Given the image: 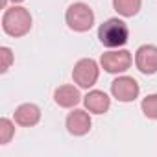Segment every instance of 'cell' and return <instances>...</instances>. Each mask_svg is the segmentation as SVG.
Segmentation results:
<instances>
[{
  "label": "cell",
  "mask_w": 157,
  "mask_h": 157,
  "mask_svg": "<svg viewBox=\"0 0 157 157\" xmlns=\"http://www.w3.org/2000/svg\"><path fill=\"white\" fill-rule=\"evenodd\" d=\"M13 120L22 128L37 126L41 120V109L35 104H21L13 113Z\"/></svg>",
  "instance_id": "11"
},
{
  "label": "cell",
  "mask_w": 157,
  "mask_h": 157,
  "mask_svg": "<svg viewBox=\"0 0 157 157\" xmlns=\"http://www.w3.org/2000/svg\"><path fill=\"white\" fill-rule=\"evenodd\" d=\"M135 67L139 72L151 76L157 72V46L155 44H142L135 52Z\"/></svg>",
  "instance_id": "8"
},
{
  "label": "cell",
  "mask_w": 157,
  "mask_h": 157,
  "mask_svg": "<svg viewBox=\"0 0 157 157\" xmlns=\"http://www.w3.org/2000/svg\"><path fill=\"white\" fill-rule=\"evenodd\" d=\"M67 131L74 137H83L91 131L93 128V120H91V113H87V109H72L67 117Z\"/></svg>",
  "instance_id": "7"
},
{
  "label": "cell",
  "mask_w": 157,
  "mask_h": 157,
  "mask_svg": "<svg viewBox=\"0 0 157 157\" xmlns=\"http://www.w3.org/2000/svg\"><path fill=\"white\" fill-rule=\"evenodd\" d=\"M83 105L93 115H104L111 107V98L107 96V93L98 91V89H93V91H89L83 96Z\"/></svg>",
  "instance_id": "9"
},
{
  "label": "cell",
  "mask_w": 157,
  "mask_h": 157,
  "mask_svg": "<svg viewBox=\"0 0 157 157\" xmlns=\"http://www.w3.org/2000/svg\"><path fill=\"white\" fill-rule=\"evenodd\" d=\"M82 100L83 96L80 93V87H74V85H61L54 93V102L63 109H72Z\"/></svg>",
  "instance_id": "10"
},
{
  "label": "cell",
  "mask_w": 157,
  "mask_h": 157,
  "mask_svg": "<svg viewBox=\"0 0 157 157\" xmlns=\"http://www.w3.org/2000/svg\"><path fill=\"white\" fill-rule=\"evenodd\" d=\"M98 39L109 50L122 48L128 43V39H129V28H128V24L122 19L111 17L105 22L100 24V28H98Z\"/></svg>",
  "instance_id": "2"
},
{
  "label": "cell",
  "mask_w": 157,
  "mask_h": 157,
  "mask_svg": "<svg viewBox=\"0 0 157 157\" xmlns=\"http://www.w3.org/2000/svg\"><path fill=\"white\" fill-rule=\"evenodd\" d=\"M140 109H142V113H144L146 118H150V120H157V93L148 94L146 98H142V102H140Z\"/></svg>",
  "instance_id": "13"
},
{
  "label": "cell",
  "mask_w": 157,
  "mask_h": 157,
  "mask_svg": "<svg viewBox=\"0 0 157 157\" xmlns=\"http://www.w3.org/2000/svg\"><path fill=\"white\" fill-rule=\"evenodd\" d=\"M10 2H13V4H22L24 0H10Z\"/></svg>",
  "instance_id": "16"
},
{
  "label": "cell",
  "mask_w": 157,
  "mask_h": 157,
  "mask_svg": "<svg viewBox=\"0 0 157 157\" xmlns=\"http://www.w3.org/2000/svg\"><path fill=\"white\" fill-rule=\"evenodd\" d=\"M142 0H113V10L120 15V17H135L140 11Z\"/></svg>",
  "instance_id": "12"
},
{
  "label": "cell",
  "mask_w": 157,
  "mask_h": 157,
  "mask_svg": "<svg viewBox=\"0 0 157 157\" xmlns=\"http://www.w3.org/2000/svg\"><path fill=\"white\" fill-rule=\"evenodd\" d=\"M15 124L17 122H13V120H10V118H0V144H8L11 139H13V135H15Z\"/></svg>",
  "instance_id": "14"
},
{
  "label": "cell",
  "mask_w": 157,
  "mask_h": 157,
  "mask_svg": "<svg viewBox=\"0 0 157 157\" xmlns=\"http://www.w3.org/2000/svg\"><path fill=\"white\" fill-rule=\"evenodd\" d=\"M65 22L72 32L85 33L94 26V11L85 2H74L65 11Z\"/></svg>",
  "instance_id": "3"
},
{
  "label": "cell",
  "mask_w": 157,
  "mask_h": 157,
  "mask_svg": "<svg viewBox=\"0 0 157 157\" xmlns=\"http://www.w3.org/2000/svg\"><path fill=\"white\" fill-rule=\"evenodd\" d=\"M111 94L118 102L129 104V102L137 100L139 94H140L139 82L135 80V78H131V76H118L117 80L111 83Z\"/></svg>",
  "instance_id": "6"
},
{
  "label": "cell",
  "mask_w": 157,
  "mask_h": 157,
  "mask_svg": "<svg viewBox=\"0 0 157 157\" xmlns=\"http://www.w3.org/2000/svg\"><path fill=\"white\" fill-rule=\"evenodd\" d=\"M32 13L19 6V4H13V8H8L4 11V17H2V30L4 33H8L10 37H24L30 30H32Z\"/></svg>",
  "instance_id": "1"
},
{
  "label": "cell",
  "mask_w": 157,
  "mask_h": 157,
  "mask_svg": "<svg viewBox=\"0 0 157 157\" xmlns=\"http://www.w3.org/2000/svg\"><path fill=\"white\" fill-rule=\"evenodd\" d=\"M100 76V65L93 57L80 59L72 68V80L80 89H91Z\"/></svg>",
  "instance_id": "4"
},
{
  "label": "cell",
  "mask_w": 157,
  "mask_h": 157,
  "mask_svg": "<svg viewBox=\"0 0 157 157\" xmlns=\"http://www.w3.org/2000/svg\"><path fill=\"white\" fill-rule=\"evenodd\" d=\"M0 57H2V67H0V72L6 74L13 63V50L10 46H2L0 48Z\"/></svg>",
  "instance_id": "15"
},
{
  "label": "cell",
  "mask_w": 157,
  "mask_h": 157,
  "mask_svg": "<svg viewBox=\"0 0 157 157\" xmlns=\"http://www.w3.org/2000/svg\"><path fill=\"white\" fill-rule=\"evenodd\" d=\"M131 63H133V56L124 48H113L102 54L100 57V67L109 74H124L131 67Z\"/></svg>",
  "instance_id": "5"
}]
</instances>
